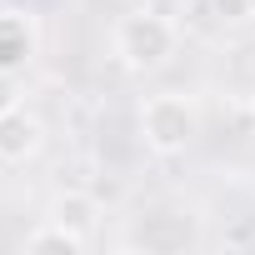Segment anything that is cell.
<instances>
[{
  "instance_id": "10",
  "label": "cell",
  "mask_w": 255,
  "mask_h": 255,
  "mask_svg": "<svg viewBox=\"0 0 255 255\" xmlns=\"http://www.w3.org/2000/svg\"><path fill=\"white\" fill-rule=\"evenodd\" d=\"M250 20H255V0H250Z\"/></svg>"
},
{
  "instance_id": "6",
  "label": "cell",
  "mask_w": 255,
  "mask_h": 255,
  "mask_svg": "<svg viewBox=\"0 0 255 255\" xmlns=\"http://www.w3.org/2000/svg\"><path fill=\"white\" fill-rule=\"evenodd\" d=\"M20 245H25V250H65V255H80L90 240H85V235H75V230H65L60 220H50V215H45V220H40Z\"/></svg>"
},
{
  "instance_id": "9",
  "label": "cell",
  "mask_w": 255,
  "mask_h": 255,
  "mask_svg": "<svg viewBox=\"0 0 255 255\" xmlns=\"http://www.w3.org/2000/svg\"><path fill=\"white\" fill-rule=\"evenodd\" d=\"M250 120H255V95H250Z\"/></svg>"
},
{
  "instance_id": "4",
  "label": "cell",
  "mask_w": 255,
  "mask_h": 255,
  "mask_svg": "<svg viewBox=\"0 0 255 255\" xmlns=\"http://www.w3.org/2000/svg\"><path fill=\"white\" fill-rule=\"evenodd\" d=\"M35 45H40V35H35V20H30V15L0 10V70L20 75V70L35 60Z\"/></svg>"
},
{
  "instance_id": "8",
  "label": "cell",
  "mask_w": 255,
  "mask_h": 255,
  "mask_svg": "<svg viewBox=\"0 0 255 255\" xmlns=\"http://www.w3.org/2000/svg\"><path fill=\"white\" fill-rule=\"evenodd\" d=\"M15 105H20V75L0 70V115H5V110H15Z\"/></svg>"
},
{
  "instance_id": "2",
  "label": "cell",
  "mask_w": 255,
  "mask_h": 255,
  "mask_svg": "<svg viewBox=\"0 0 255 255\" xmlns=\"http://www.w3.org/2000/svg\"><path fill=\"white\" fill-rule=\"evenodd\" d=\"M195 130H200V115H195V105L185 95L160 90V95L140 100V145L150 155H180V150H190Z\"/></svg>"
},
{
  "instance_id": "1",
  "label": "cell",
  "mask_w": 255,
  "mask_h": 255,
  "mask_svg": "<svg viewBox=\"0 0 255 255\" xmlns=\"http://www.w3.org/2000/svg\"><path fill=\"white\" fill-rule=\"evenodd\" d=\"M110 50L125 70H135V75H150L160 65L175 60L180 50V25L160 10H130V15H120L115 30H110Z\"/></svg>"
},
{
  "instance_id": "3",
  "label": "cell",
  "mask_w": 255,
  "mask_h": 255,
  "mask_svg": "<svg viewBox=\"0 0 255 255\" xmlns=\"http://www.w3.org/2000/svg\"><path fill=\"white\" fill-rule=\"evenodd\" d=\"M40 145H45L40 115H30L25 105H15V110L0 115V165H25Z\"/></svg>"
},
{
  "instance_id": "5",
  "label": "cell",
  "mask_w": 255,
  "mask_h": 255,
  "mask_svg": "<svg viewBox=\"0 0 255 255\" xmlns=\"http://www.w3.org/2000/svg\"><path fill=\"white\" fill-rule=\"evenodd\" d=\"M45 215L50 220H60L65 230H75V235H85V240H95V230H100V200L90 195V190H60L50 205H45Z\"/></svg>"
},
{
  "instance_id": "7",
  "label": "cell",
  "mask_w": 255,
  "mask_h": 255,
  "mask_svg": "<svg viewBox=\"0 0 255 255\" xmlns=\"http://www.w3.org/2000/svg\"><path fill=\"white\" fill-rule=\"evenodd\" d=\"M210 10H215V20L240 25V20H250V0H210Z\"/></svg>"
}]
</instances>
